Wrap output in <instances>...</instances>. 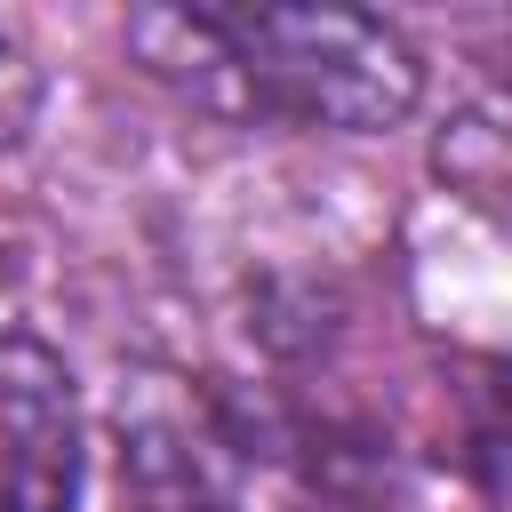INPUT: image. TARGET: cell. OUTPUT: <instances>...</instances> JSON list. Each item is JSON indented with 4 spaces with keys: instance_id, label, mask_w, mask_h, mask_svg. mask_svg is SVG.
<instances>
[{
    "instance_id": "6da1fadb",
    "label": "cell",
    "mask_w": 512,
    "mask_h": 512,
    "mask_svg": "<svg viewBox=\"0 0 512 512\" xmlns=\"http://www.w3.org/2000/svg\"><path fill=\"white\" fill-rule=\"evenodd\" d=\"M224 32L248 104L312 128H392L424 88L416 48L360 8H224Z\"/></svg>"
},
{
    "instance_id": "7a4b0ae2",
    "label": "cell",
    "mask_w": 512,
    "mask_h": 512,
    "mask_svg": "<svg viewBox=\"0 0 512 512\" xmlns=\"http://www.w3.org/2000/svg\"><path fill=\"white\" fill-rule=\"evenodd\" d=\"M80 488V400L48 344L0 336V512H64Z\"/></svg>"
},
{
    "instance_id": "3957f363",
    "label": "cell",
    "mask_w": 512,
    "mask_h": 512,
    "mask_svg": "<svg viewBox=\"0 0 512 512\" xmlns=\"http://www.w3.org/2000/svg\"><path fill=\"white\" fill-rule=\"evenodd\" d=\"M32 104H40V64L24 56V40H16V32H0V144H8V136H24Z\"/></svg>"
},
{
    "instance_id": "277c9868",
    "label": "cell",
    "mask_w": 512,
    "mask_h": 512,
    "mask_svg": "<svg viewBox=\"0 0 512 512\" xmlns=\"http://www.w3.org/2000/svg\"><path fill=\"white\" fill-rule=\"evenodd\" d=\"M200 512H224V504H200Z\"/></svg>"
}]
</instances>
